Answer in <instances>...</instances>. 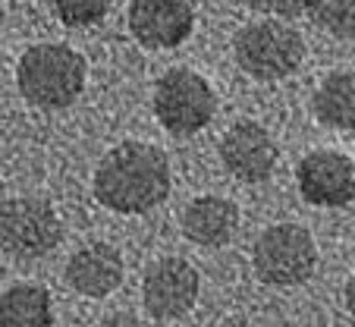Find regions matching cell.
I'll return each instance as SVG.
<instances>
[{"label": "cell", "mask_w": 355, "mask_h": 327, "mask_svg": "<svg viewBox=\"0 0 355 327\" xmlns=\"http://www.w3.org/2000/svg\"><path fill=\"white\" fill-rule=\"evenodd\" d=\"M63 240L60 217L44 199H10L0 205V252L32 261L54 252Z\"/></svg>", "instance_id": "obj_6"}, {"label": "cell", "mask_w": 355, "mask_h": 327, "mask_svg": "<svg viewBox=\"0 0 355 327\" xmlns=\"http://www.w3.org/2000/svg\"><path fill=\"white\" fill-rule=\"evenodd\" d=\"M198 0H129V32L141 47H180L195 28Z\"/></svg>", "instance_id": "obj_8"}, {"label": "cell", "mask_w": 355, "mask_h": 327, "mask_svg": "<svg viewBox=\"0 0 355 327\" xmlns=\"http://www.w3.org/2000/svg\"><path fill=\"white\" fill-rule=\"evenodd\" d=\"M252 265L268 287H299L315 274L318 246L299 224H274L258 236Z\"/></svg>", "instance_id": "obj_5"}, {"label": "cell", "mask_w": 355, "mask_h": 327, "mask_svg": "<svg viewBox=\"0 0 355 327\" xmlns=\"http://www.w3.org/2000/svg\"><path fill=\"white\" fill-rule=\"evenodd\" d=\"M94 199L116 214H145L170 195V160L157 145L123 142L94 170Z\"/></svg>", "instance_id": "obj_1"}, {"label": "cell", "mask_w": 355, "mask_h": 327, "mask_svg": "<svg viewBox=\"0 0 355 327\" xmlns=\"http://www.w3.org/2000/svg\"><path fill=\"white\" fill-rule=\"evenodd\" d=\"M311 19L336 38H355V0H315Z\"/></svg>", "instance_id": "obj_15"}, {"label": "cell", "mask_w": 355, "mask_h": 327, "mask_svg": "<svg viewBox=\"0 0 355 327\" xmlns=\"http://www.w3.org/2000/svg\"><path fill=\"white\" fill-rule=\"evenodd\" d=\"M123 280V258L110 242H88L67 261V283L88 299H104Z\"/></svg>", "instance_id": "obj_11"}, {"label": "cell", "mask_w": 355, "mask_h": 327, "mask_svg": "<svg viewBox=\"0 0 355 327\" xmlns=\"http://www.w3.org/2000/svg\"><path fill=\"white\" fill-rule=\"evenodd\" d=\"M198 299V271L186 258H157L145 271L141 280V302L148 315L157 321H173L189 315V308Z\"/></svg>", "instance_id": "obj_9"}, {"label": "cell", "mask_w": 355, "mask_h": 327, "mask_svg": "<svg viewBox=\"0 0 355 327\" xmlns=\"http://www.w3.org/2000/svg\"><path fill=\"white\" fill-rule=\"evenodd\" d=\"M318 123L327 129H355V69H336L318 85L311 98Z\"/></svg>", "instance_id": "obj_13"}, {"label": "cell", "mask_w": 355, "mask_h": 327, "mask_svg": "<svg viewBox=\"0 0 355 327\" xmlns=\"http://www.w3.org/2000/svg\"><path fill=\"white\" fill-rule=\"evenodd\" d=\"M217 114V94L201 73L173 67L155 85V117L167 133L195 135Z\"/></svg>", "instance_id": "obj_4"}, {"label": "cell", "mask_w": 355, "mask_h": 327, "mask_svg": "<svg viewBox=\"0 0 355 327\" xmlns=\"http://www.w3.org/2000/svg\"><path fill=\"white\" fill-rule=\"evenodd\" d=\"M98 327H141L135 318H129V315H110V318H104Z\"/></svg>", "instance_id": "obj_18"}, {"label": "cell", "mask_w": 355, "mask_h": 327, "mask_svg": "<svg viewBox=\"0 0 355 327\" xmlns=\"http://www.w3.org/2000/svg\"><path fill=\"white\" fill-rule=\"evenodd\" d=\"M277 142L261 123L239 120L223 133L220 160L242 183H264L277 167Z\"/></svg>", "instance_id": "obj_10"}, {"label": "cell", "mask_w": 355, "mask_h": 327, "mask_svg": "<svg viewBox=\"0 0 355 327\" xmlns=\"http://www.w3.org/2000/svg\"><path fill=\"white\" fill-rule=\"evenodd\" d=\"M233 53L242 73L261 82H277L302 67L305 41L283 19H258L236 32Z\"/></svg>", "instance_id": "obj_3"}, {"label": "cell", "mask_w": 355, "mask_h": 327, "mask_svg": "<svg viewBox=\"0 0 355 327\" xmlns=\"http://www.w3.org/2000/svg\"><path fill=\"white\" fill-rule=\"evenodd\" d=\"M295 183L309 205L346 208L355 201V160L334 148H318L299 160Z\"/></svg>", "instance_id": "obj_7"}, {"label": "cell", "mask_w": 355, "mask_h": 327, "mask_svg": "<svg viewBox=\"0 0 355 327\" xmlns=\"http://www.w3.org/2000/svg\"><path fill=\"white\" fill-rule=\"evenodd\" d=\"M236 224H239V208L220 195L192 199L182 211V233L195 246H227L236 233Z\"/></svg>", "instance_id": "obj_12"}, {"label": "cell", "mask_w": 355, "mask_h": 327, "mask_svg": "<svg viewBox=\"0 0 355 327\" xmlns=\"http://www.w3.org/2000/svg\"><path fill=\"white\" fill-rule=\"evenodd\" d=\"M258 13H268L270 19H293V16L311 13L315 0H248Z\"/></svg>", "instance_id": "obj_17"}, {"label": "cell", "mask_w": 355, "mask_h": 327, "mask_svg": "<svg viewBox=\"0 0 355 327\" xmlns=\"http://www.w3.org/2000/svg\"><path fill=\"white\" fill-rule=\"evenodd\" d=\"M51 10L57 13V19L69 28L79 26H94L107 16L110 0H47Z\"/></svg>", "instance_id": "obj_16"}, {"label": "cell", "mask_w": 355, "mask_h": 327, "mask_svg": "<svg viewBox=\"0 0 355 327\" xmlns=\"http://www.w3.org/2000/svg\"><path fill=\"white\" fill-rule=\"evenodd\" d=\"M85 57L67 44H32L16 63L19 94L41 110L76 104L85 88Z\"/></svg>", "instance_id": "obj_2"}, {"label": "cell", "mask_w": 355, "mask_h": 327, "mask_svg": "<svg viewBox=\"0 0 355 327\" xmlns=\"http://www.w3.org/2000/svg\"><path fill=\"white\" fill-rule=\"evenodd\" d=\"M346 312L352 318V327H355V274L346 280Z\"/></svg>", "instance_id": "obj_19"}, {"label": "cell", "mask_w": 355, "mask_h": 327, "mask_svg": "<svg viewBox=\"0 0 355 327\" xmlns=\"http://www.w3.org/2000/svg\"><path fill=\"white\" fill-rule=\"evenodd\" d=\"M0 327H54V302L38 283H13L0 293Z\"/></svg>", "instance_id": "obj_14"}]
</instances>
